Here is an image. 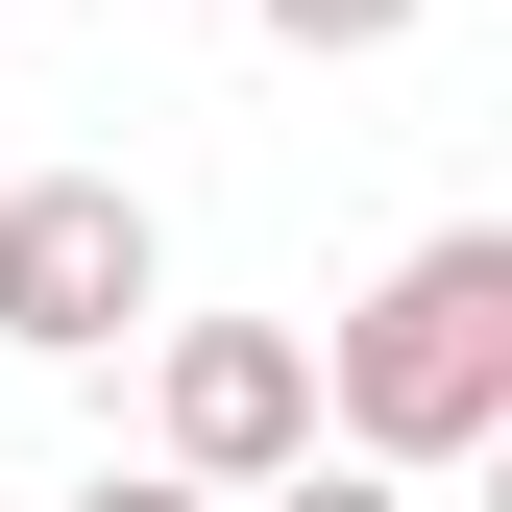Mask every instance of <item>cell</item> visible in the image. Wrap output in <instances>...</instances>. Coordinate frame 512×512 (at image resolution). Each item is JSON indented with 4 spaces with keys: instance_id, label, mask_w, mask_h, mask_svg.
<instances>
[{
    "instance_id": "3957f363",
    "label": "cell",
    "mask_w": 512,
    "mask_h": 512,
    "mask_svg": "<svg viewBox=\"0 0 512 512\" xmlns=\"http://www.w3.org/2000/svg\"><path fill=\"white\" fill-rule=\"evenodd\" d=\"M147 464L171 488H293L317 464V342H293V317H171V366H147Z\"/></svg>"
},
{
    "instance_id": "277c9868",
    "label": "cell",
    "mask_w": 512,
    "mask_h": 512,
    "mask_svg": "<svg viewBox=\"0 0 512 512\" xmlns=\"http://www.w3.org/2000/svg\"><path fill=\"white\" fill-rule=\"evenodd\" d=\"M269 49H293V74H342V49H415V0H269Z\"/></svg>"
},
{
    "instance_id": "6da1fadb",
    "label": "cell",
    "mask_w": 512,
    "mask_h": 512,
    "mask_svg": "<svg viewBox=\"0 0 512 512\" xmlns=\"http://www.w3.org/2000/svg\"><path fill=\"white\" fill-rule=\"evenodd\" d=\"M317 415H342V464H464V439H512V220H439L366 269V317L317 342Z\"/></svg>"
},
{
    "instance_id": "8992f818",
    "label": "cell",
    "mask_w": 512,
    "mask_h": 512,
    "mask_svg": "<svg viewBox=\"0 0 512 512\" xmlns=\"http://www.w3.org/2000/svg\"><path fill=\"white\" fill-rule=\"evenodd\" d=\"M49 512H220V488H171V464H98V488H49Z\"/></svg>"
},
{
    "instance_id": "5b68a950",
    "label": "cell",
    "mask_w": 512,
    "mask_h": 512,
    "mask_svg": "<svg viewBox=\"0 0 512 512\" xmlns=\"http://www.w3.org/2000/svg\"><path fill=\"white\" fill-rule=\"evenodd\" d=\"M244 512H415L391 464H293V488H244Z\"/></svg>"
},
{
    "instance_id": "7a4b0ae2",
    "label": "cell",
    "mask_w": 512,
    "mask_h": 512,
    "mask_svg": "<svg viewBox=\"0 0 512 512\" xmlns=\"http://www.w3.org/2000/svg\"><path fill=\"white\" fill-rule=\"evenodd\" d=\"M147 317H171V244H147L122 171H25V196H0V342L25 366H98V342H147Z\"/></svg>"
}]
</instances>
